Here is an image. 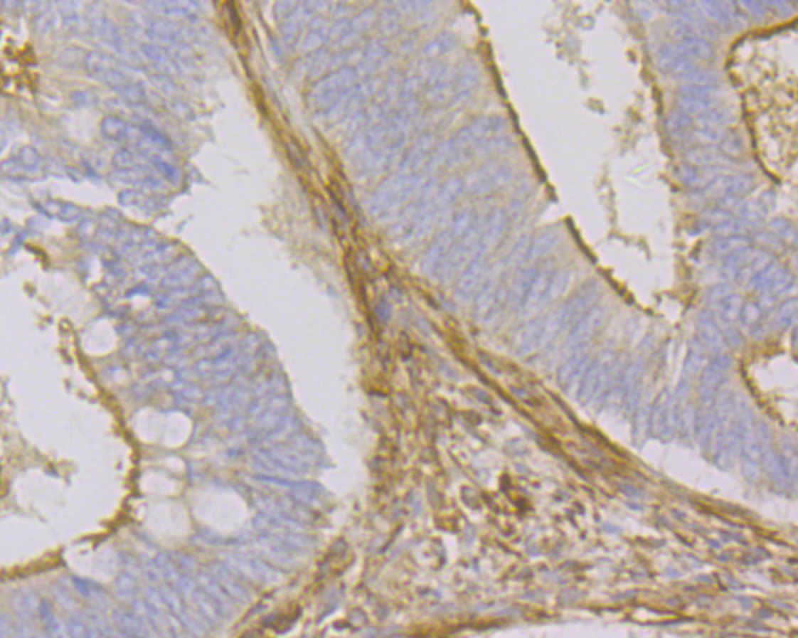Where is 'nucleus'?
<instances>
[{"instance_id":"nucleus-30","label":"nucleus","mask_w":798,"mask_h":638,"mask_svg":"<svg viewBox=\"0 0 798 638\" xmlns=\"http://www.w3.org/2000/svg\"><path fill=\"white\" fill-rule=\"evenodd\" d=\"M713 230L718 236H731V235L748 236V234L755 230V227L733 216L725 222H722L720 225H715Z\"/></svg>"},{"instance_id":"nucleus-33","label":"nucleus","mask_w":798,"mask_h":638,"mask_svg":"<svg viewBox=\"0 0 798 638\" xmlns=\"http://www.w3.org/2000/svg\"><path fill=\"white\" fill-rule=\"evenodd\" d=\"M722 95V90L719 86H698V85H682L679 89V97H691V98H714L719 99Z\"/></svg>"},{"instance_id":"nucleus-11","label":"nucleus","mask_w":798,"mask_h":638,"mask_svg":"<svg viewBox=\"0 0 798 638\" xmlns=\"http://www.w3.org/2000/svg\"><path fill=\"white\" fill-rule=\"evenodd\" d=\"M607 318L606 309L603 306L594 305L590 307L585 314L575 322V327L569 335V343L578 344L587 341L594 334L598 333Z\"/></svg>"},{"instance_id":"nucleus-17","label":"nucleus","mask_w":798,"mask_h":638,"mask_svg":"<svg viewBox=\"0 0 798 638\" xmlns=\"http://www.w3.org/2000/svg\"><path fill=\"white\" fill-rule=\"evenodd\" d=\"M752 245V239L745 235H731V236H718L710 245L713 256L725 257L735 252L740 251Z\"/></svg>"},{"instance_id":"nucleus-26","label":"nucleus","mask_w":798,"mask_h":638,"mask_svg":"<svg viewBox=\"0 0 798 638\" xmlns=\"http://www.w3.org/2000/svg\"><path fill=\"white\" fill-rule=\"evenodd\" d=\"M773 260H775V256L772 253L762 251V255H759L756 259H753L751 262H748L742 270H738L736 275H735V279L742 284H748L757 273H760Z\"/></svg>"},{"instance_id":"nucleus-23","label":"nucleus","mask_w":798,"mask_h":638,"mask_svg":"<svg viewBox=\"0 0 798 638\" xmlns=\"http://www.w3.org/2000/svg\"><path fill=\"white\" fill-rule=\"evenodd\" d=\"M572 280L573 276L570 270H555L553 279L550 281L548 292H546V294H545L544 301H543L541 307L545 305H550V304H553L554 301H557L560 297H563V294L566 293V290L570 287Z\"/></svg>"},{"instance_id":"nucleus-34","label":"nucleus","mask_w":798,"mask_h":638,"mask_svg":"<svg viewBox=\"0 0 798 638\" xmlns=\"http://www.w3.org/2000/svg\"><path fill=\"white\" fill-rule=\"evenodd\" d=\"M731 214L725 211L720 207L713 206L708 207L699 219L698 227L701 231L706 230V228H714L715 225H720L722 222L727 220L728 218H731Z\"/></svg>"},{"instance_id":"nucleus-18","label":"nucleus","mask_w":798,"mask_h":638,"mask_svg":"<svg viewBox=\"0 0 798 638\" xmlns=\"http://www.w3.org/2000/svg\"><path fill=\"white\" fill-rule=\"evenodd\" d=\"M762 251L764 250H762V248L751 245L748 248L735 252L730 256H725V257H723V262H722V275L725 277H735L738 270H742L748 262H751L759 255H762Z\"/></svg>"},{"instance_id":"nucleus-22","label":"nucleus","mask_w":798,"mask_h":638,"mask_svg":"<svg viewBox=\"0 0 798 638\" xmlns=\"http://www.w3.org/2000/svg\"><path fill=\"white\" fill-rule=\"evenodd\" d=\"M720 105L719 99L714 98H691V97H679L677 98V110L686 114L688 117H698L708 112V110L717 107Z\"/></svg>"},{"instance_id":"nucleus-32","label":"nucleus","mask_w":798,"mask_h":638,"mask_svg":"<svg viewBox=\"0 0 798 638\" xmlns=\"http://www.w3.org/2000/svg\"><path fill=\"white\" fill-rule=\"evenodd\" d=\"M768 228L772 234L776 235L781 242H787V243H796L797 239V233L794 225L790 223L788 219L785 218H775L772 219L768 225Z\"/></svg>"},{"instance_id":"nucleus-15","label":"nucleus","mask_w":798,"mask_h":638,"mask_svg":"<svg viewBox=\"0 0 798 638\" xmlns=\"http://www.w3.org/2000/svg\"><path fill=\"white\" fill-rule=\"evenodd\" d=\"M560 240V233L557 230H548L533 239L526 252L524 264H536L546 257Z\"/></svg>"},{"instance_id":"nucleus-4","label":"nucleus","mask_w":798,"mask_h":638,"mask_svg":"<svg viewBox=\"0 0 798 638\" xmlns=\"http://www.w3.org/2000/svg\"><path fill=\"white\" fill-rule=\"evenodd\" d=\"M514 177L515 171L511 164L506 161L489 162L463 181V189L474 196H486L506 188Z\"/></svg>"},{"instance_id":"nucleus-13","label":"nucleus","mask_w":798,"mask_h":638,"mask_svg":"<svg viewBox=\"0 0 798 638\" xmlns=\"http://www.w3.org/2000/svg\"><path fill=\"white\" fill-rule=\"evenodd\" d=\"M537 268H538V264L537 265L536 264H523L517 270L516 276L512 281V284L508 287L507 302L508 305L511 306L514 310L521 312L526 294H528V290L531 288V284L533 281Z\"/></svg>"},{"instance_id":"nucleus-38","label":"nucleus","mask_w":798,"mask_h":638,"mask_svg":"<svg viewBox=\"0 0 798 638\" xmlns=\"http://www.w3.org/2000/svg\"><path fill=\"white\" fill-rule=\"evenodd\" d=\"M739 6L756 21H764L767 18V6L764 1H739Z\"/></svg>"},{"instance_id":"nucleus-21","label":"nucleus","mask_w":798,"mask_h":638,"mask_svg":"<svg viewBox=\"0 0 798 638\" xmlns=\"http://www.w3.org/2000/svg\"><path fill=\"white\" fill-rule=\"evenodd\" d=\"M755 188H756V180H755L752 174H748V173L733 174V173H730V174L725 176V196L743 197L745 194L751 193Z\"/></svg>"},{"instance_id":"nucleus-2","label":"nucleus","mask_w":798,"mask_h":638,"mask_svg":"<svg viewBox=\"0 0 798 638\" xmlns=\"http://www.w3.org/2000/svg\"><path fill=\"white\" fill-rule=\"evenodd\" d=\"M421 176L416 173L401 171L384 181L378 189L372 193L367 208L375 218L384 219L408 205L409 201L417 191Z\"/></svg>"},{"instance_id":"nucleus-5","label":"nucleus","mask_w":798,"mask_h":638,"mask_svg":"<svg viewBox=\"0 0 798 638\" xmlns=\"http://www.w3.org/2000/svg\"><path fill=\"white\" fill-rule=\"evenodd\" d=\"M356 81V73L350 68L341 69L338 72L327 75L324 81L319 83L317 91L318 105L322 107L331 108L338 103H342L346 97L351 94V89Z\"/></svg>"},{"instance_id":"nucleus-12","label":"nucleus","mask_w":798,"mask_h":638,"mask_svg":"<svg viewBox=\"0 0 798 638\" xmlns=\"http://www.w3.org/2000/svg\"><path fill=\"white\" fill-rule=\"evenodd\" d=\"M685 164L691 166L703 168V166H725L730 168L736 161L725 157L723 153L718 149L715 145H694L686 152L683 153Z\"/></svg>"},{"instance_id":"nucleus-40","label":"nucleus","mask_w":798,"mask_h":638,"mask_svg":"<svg viewBox=\"0 0 798 638\" xmlns=\"http://www.w3.org/2000/svg\"><path fill=\"white\" fill-rule=\"evenodd\" d=\"M765 6L770 9L779 12L781 15H790L794 11V6L790 1H784V0H777V1H765Z\"/></svg>"},{"instance_id":"nucleus-1","label":"nucleus","mask_w":798,"mask_h":638,"mask_svg":"<svg viewBox=\"0 0 798 638\" xmlns=\"http://www.w3.org/2000/svg\"><path fill=\"white\" fill-rule=\"evenodd\" d=\"M504 128V120L500 117H483L463 128L459 134L452 137L440 151H437L435 159L429 165H457L470 157L475 152H481L484 145L492 137L498 136Z\"/></svg>"},{"instance_id":"nucleus-24","label":"nucleus","mask_w":798,"mask_h":638,"mask_svg":"<svg viewBox=\"0 0 798 638\" xmlns=\"http://www.w3.org/2000/svg\"><path fill=\"white\" fill-rule=\"evenodd\" d=\"M697 319H698L699 333L702 335V338L711 346L720 344L722 336H720V331L718 329L717 322L714 321L715 317L711 313V310H708V309L702 310Z\"/></svg>"},{"instance_id":"nucleus-7","label":"nucleus","mask_w":798,"mask_h":638,"mask_svg":"<svg viewBox=\"0 0 798 638\" xmlns=\"http://www.w3.org/2000/svg\"><path fill=\"white\" fill-rule=\"evenodd\" d=\"M555 270H555V264L553 261H545L541 265H538L533 281L531 284V288L528 290L524 305L521 309L523 314L531 315L536 313L537 310H540Z\"/></svg>"},{"instance_id":"nucleus-31","label":"nucleus","mask_w":798,"mask_h":638,"mask_svg":"<svg viewBox=\"0 0 798 638\" xmlns=\"http://www.w3.org/2000/svg\"><path fill=\"white\" fill-rule=\"evenodd\" d=\"M718 149L725 154V157L736 160L743 153L744 144L742 137L733 131H725L723 139L718 144Z\"/></svg>"},{"instance_id":"nucleus-28","label":"nucleus","mask_w":798,"mask_h":638,"mask_svg":"<svg viewBox=\"0 0 798 638\" xmlns=\"http://www.w3.org/2000/svg\"><path fill=\"white\" fill-rule=\"evenodd\" d=\"M798 301L796 297L785 299L779 305L775 314V324L777 329H787L797 319Z\"/></svg>"},{"instance_id":"nucleus-10","label":"nucleus","mask_w":798,"mask_h":638,"mask_svg":"<svg viewBox=\"0 0 798 638\" xmlns=\"http://www.w3.org/2000/svg\"><path fill=\"white\" fill-rule=\"evenodd\" d=\"M698 9L703 18L720 27H730L734 26L735 23L739 24L744 20L743 15L738 14V6L734 4V1L706 0L699 1Z\"/></svg>"},{"instance_id":"nucleus-3","label":"nucleus","mask_w":798,"mask_h":638,"mask_svg":"<svg viewBox=\"0 0 798 638\" xmlns=\"http://www.w3.org/2000/svg\"><path fill=\"white\" fill-rule=\"evenodd\" d=\"M477 219L478 216L474 214L472 210H463L454 216L452 222L435 238L432 245L427 248L421 265V270L425 275L427 276L438 275L450 252L453 251L454 247L462 239L463 235L472 228Z\"/></svg>"},{"instance_id":"nucleus-6","label":"nucleus","mask_w":798,"mask_h":638,"mask_svg":"<svg viewBox=\"0 0 798 638\" xmlns=\"http://www.w3.org/2000/svg\"><path fill=\"white\" fill-rule=\"evenodd\" d=\"M748 287L762 293L779 297L789 293L794 288V281L789 270L780 267L777 261L773 260L750 281Z\"/></svg>"},{"instance_id":"nucleus-8","label":"nucleus","mask_w":798,"mask_h":638,"mask_svg":"<svg viewBox=\"0 0 798 638\" xmlns=\"http://www.w3.org/2000/svg\"><path fill=\"white\" fill-rule=\"evenodd\" d=\"M730 173V168L725 166H703L697 168L689 164H681L676 169V176L682 185L691 189L703 190L708 188L713 181Z\"/></svg>"},{"instance_id":"nucleus-37","label":"nucleus","mask_w":798,"mask_h":638,"mask_svg":"<svg viewBox=\"0 0 798 638\" xmlns=\"http://www.w3.org/2000/svg\"><path fill=\"white\" fill-rule=\"evenodd\" d=\"M755 240L757 242L759 245H762V250L770 252V253L782 252L785 248L784 242H781L780 239L772 233H759V234L755 235Z\"/></svg>"},{"instance_id":"nucleus-35","label":"nucleus","mask_w":798,"mask_h":638,"mask_svg":"<svg viewBox=\"0 0 798 638\" xmlns=\"http://www.w3.org/2000/svg\"><path fill=\"white\" fill-rule=\"evenodd\" d=\"M734 293V288L723 282V284H718L711 288L708 289L705 294V302L708 305V309H717L718 306L720 305L725 301L727 297Z\"/></svg>"},{"instance_id":"nucleus-25","label":"nucleus","mask_w":798,"mask_h":638,"mask_svg":"<svg viewBox=\"0 0 798 638\" xmlns=\"http://www.w3.org/2000/svg\"><path fill=\"white\" fill-rule=\"evenodd\" d=\"M683 85H698V86H719L720 83V74L703 68H694L689 73L681 75L679 78Z\"/></svg>"},{"instance_id":"nucleus-29","label":"nucleus","mask_w":798,"mask_h":638,"mask_svg":"<svg viewBox=\"0 0 798 638\" xmlns=\"http://www.w3.org/2000/svg\"><path fill=\"white\" fill-rule=\"evenodd\" d=\"M725 128H711V127H698L690 132L689 139H691L696 145H715L717 147L725 136Z\"/></svg>"},{"instance_id":"nucleus-16","label":"nucleus","mask_w":798,"mask_h":638,"mask_svg":"<svg viewBox=\"0 0 798 638\" xmlns=\"http://www.w3.org/2000/svg\"><path fill=\"white\" fill-rule=\"evenodd\" d=\"M693 126H694L693 117H688L680 110H673L668 114V117H665V131L674 142H682L685 139H689Z\"/></svg>"},{"instance_id":"nucleus-9","label":"nucleus","mask_w":798,"mask_h":638,"mask_svg":"<svg viewBox=\"0 0 798 638\" xmlns=\"http://www.w3.org/2000/svg\"><path fill=\"white\" fill-rule=\"evenodd\" d=\"M656 63L662 73L671 74L677 78L697 68L696 63H693L682 53L680 46L677 44L662 46L656 54Z\"/></svg>"},{"instance_id":"nucleus-39","label":"nucleus","mask_w":798,"mask_h":638,"mask_svg":"<svg viewBox=\"0 0 798 638\" xmlns=\"http://www.w3.org/2000/svg\"><path fill=\"white\" fill-rule=\"evenodd\" d=\"M668 31H669V33H671V36L674 37V38H677L679 41L682 40V38H685V37L694 36L693 29H691L689 24L685 23V21H681L679 18L671 20V23H669V26H668Z\"/></svg>"},{"instance_id":"nucleus-20","label":"nucleus","mask_w":798,"mask_h":638,"mask_svg":"<svg viewBox=\"0 0 798 638\" xmlns=\"http://www.w3.org/2000/svg\"><path fill=\"white\" fill-rule=\"evenodd\" d=\"M768 210L764 207L760 199H743L742 203L738 207L736 210V218L742 219L745 223L752 225V227H757L764 222L765 216H767Z\"/></svg>"},{"instance_id":"nucleus-19","label":"nucleus","mask_w":798,"mask_h":638,"mask_svg":"<svg viewBox=\"0 0 798 638\" xmlns=\"http://www.w3.org/2000/svg\"><path fill=\"white\" fill-rule=\"evenodd\" d=\"M698 127H711V128H725L734 124L736 122V115L731 108L723 107L719 105L717 107L708 110V112L702 114L697 117ZM694 122V123H696Z\"/></svg>"},{"instance_id":"nucleus-14","label":"nucleus","mask_w":798,"mask_h":638,"mask_svg":"<svg viewBox=\"0 0 798 638\" xmlns=\"http://www.w3.org/2000/svg\"><path fill=\"white\" fill-rule=\"evenodd\" d=\"M677 46L693 63H708L715 57L714 46L701 37H685L679 41Z\"/></svg>"},{"instance_id":"nucleus-36","label":"nucleus","mask_w":798,"mask_h":638,"mask_svg":"<svg viewBox=\"0 0 798 638\" xmlns=\"http://www.w3.org/2000/svg\"><path fill=\"white\" fill-rule=\"evenodd\" d=\"M762 310L757 301H744L740 314H739V321L742 322L743 326L747 327H752L755 324H759L760 319L762 318Z\"/></svg>"},{"instance_id":"nucleus-27","label":"nucleus","mask_w":798,"mask_h":638,"mask_svg":"<svg viewBox=\"0 0 798 638\" xmlns=\"http://www.w3.org/2000/svg\"><path fill=\"white\" fill-rule=\"evenodd\" d=\"M743 297L738 293H733L725 298V301L718 306V319H722L725 324H734L739 319V314L743 306Z\"/></svg>"}]
</instances>
